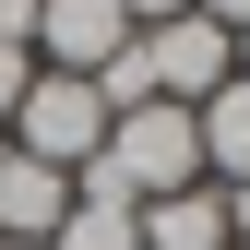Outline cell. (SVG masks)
I'll list each match as a JSON object with an SVG mask.
<instances>
[{
  "label": "cell",
  "instance_id": "cell-9",
  "mask_svg": "<svg viewBox=\"0 0 250 250\" xmlns=\"http://www.w3.org/2000/svg\"><path fill=\"white\" fill-rule=\"evenodd\" d=\"M24 83H36V60H24L12 36H0V131H12V107H24Z\"/></svg>",
  "mask_w": 250,
  "mask_h": 250
},
{
  "label": "cell",
  "instance_id": "cell-4",
  "mask_svg": "<svg viewBox=\"0 0 250 250\" xmlns=\"http://www.w3.org/2000/svg\"><path fill=\"white\" fill-rule=\"evenodd\" d=\"M24 48H36V72H83L96 83L107 60L131 48V12H119V0H36V36Z\"/></svg>",
  "mask_w": 250,
  "mask_h": 250
},
{
  "label": "cell",
  "instance_id": "cell-1",
  "mask_svg": "<svg viewBox=\"0 0 250 250\" xmlns=\"http://www.w3.org/2000/svg\"><path fill=\"white\" fill-rule=\"evenodd\" d=\"M83 191H119V203L203 191V131H191V107H167V96L119 107V119H107V155L83 167Z\"/></svg>",
  "mask_w": 250,
  "mask_h": 250
},
{
  "label": "cell",
  "instance_id": "cell-3",
  "mask_svg": "<svg viewBox=\"0 0 250 250\" xmlns=\"http://www.w3.org/2000/svg\"><path fill=\"white\" fill-rule=\"evenodd\" d=\"M131 48H143V72H155V96H167V107H203L214 83H238V36H227V24H203V12L131 24Z\"/></svg>",
  "mask_w": 250,
  "mask_h": 250
},
{
  "label": "cell",
  "instance_id": "cell-7",
  "mask_svg": "<svg viewBox=\"0 0 250 250\" xmlns=\"http://www.w3.org/2000/svg\"><path fill=\"white\" fill-rule=\"evenodd\" d=\"M143 250H238V238H227V191H167V203H143Z\"/></svg>",
  "mask_w": 250,
  "mask_h": 250
},
{
  "label": "cell",
  "instance_id": "cell-6",
  "mask_svg": "<svg viewBox=\"0 0 250 250\" xmlns=\"http://www.w3.org/2000/svg\"><path fill=\"white\" fill-rule=\"evenodd\" d=\"M191 131H203V179L250 191V83H214V96L191 107Z\"/></svg>",
  "mask_w": 250,
  "mask_h": 250
},
{
  "label": "cell",
  "instance_id": "cell-2",
  "mask_svg": "<svg viewBox=\"0 0 250 250\" xmlns=\"http://www.w3.org/2000/svg\"><path fill=\"white\" fill-rule=\"evenodd\" d=\"M12 155L83 179V167L107 155V96H96L83 72H36V83H24V107H12Z\"/></svg>",
  "mask_w": 250,
  "mask_h": 250
},
{
  "label": "cell",
  "instance_id": "cell-15",
  "mask_svg": "<svg viewBox=\"0 0 250 250\" xmlns=\"http://www.w3.org/2000/svg\"><path fill=\"white\" fill-rule=\"evenodd\" d=\"M0 250H36V238H0Z\"/></svg>",
  "mask_w": 250,
  "mask_h": 250
},
{
  "label": "cell",
  "instance_id": "cell-8",
  "mask_svg": "<svg viewBox=\"0 0 250 250\" xmlns=\"http://www.w3.org/2000/svg\"><path fill=\"white\" fill-rule=\"evenodd\" d=\"M48 250H143V203H119V191H83V179H72V214L48 227Z\"/></svg>",
  "mask_w": 250,
  "mask_h": 250
},
{
  "label": "cell",
  "instance_id": "cell-12",
  "mask_svg": "<svg viewBox=\"0 0 250 250\" xmlns=\"http://www.w3.org/2000/svg\"><path fill=\"white\" fill-rule=\"evenodd\" d=\"M119 12H131V24H167V12H191V0H119Z\"/></svg>",
  "mask_w": 250,
  "mask_h": 250
},
{
  "label": "cell",
  "instance_id": "cell-5",
  "mask_svg": "<svg viewBox=\"0 0 250 250\" xmlns=\"http://www.w3.org/2000/svg\"><path fill=\"white\" fill-rule=\"evenodd\" d=\"M60 214H72V179L0 143V238H36V250H48V227H60Z\"/></svg>",
  "mask_w": 250,
  "mask_h": 250
},
{
  "label": "cell",
  "instance_id": "cell-13",
  "mask_svg": "<svg viewBox=\"0 0 250 250\" xmlns=\"http://www.w3.org/2000/svg\"><path fill=\"white\" fill-rule=\"evenodd\" d=\"M227 238H238V250H250V191H227Z\"/></svg>",
  "mask_w": 250,
  "mask_h": 250
},
{
  "label": "cell",
  "instance_id": "cell-10",
  "mask_svg": "<svg viewBox=\"0 0 250 250\" xmlns=\"http://www.w3.org/2000/svg\"><path fill=\"white\" fill-rule=\"evenodd\" d=\"M0 36H12V48L36 36V0H0ZM24 60H36V48H24Z\"/></svg>",
  "mask_w": 250,
  "mask_h": 250
},
{
  "label": "cell",
  "instance_id": "cell-11",
  "mask_svg": "<svg viewBox=\"0 0 250 250\" xmlns=\"http://www.w3.org/2000/svg\"><path fill=\"white\" fill-rule=\"evenodd\" d=\"M191 12H203V24H227V36H238V24H250V0H191Z\"/></svg>",
  "mask_w": 250,
  "mask_h": 250
},
{
  "label": "cell",
  "instance_id": "cell-14",
  "mask_svg": "<svg viewBox=\"0 0 250 250\" xmlns=\"http://www.w3.org/2000/svg\"><path fill=\"white\" fill-rule=\"evenodd\" d=\"M238 83H250V24H238Z\"/></svg>",
  "mask_w": 250,
  "mask_h": 250
}]
</instances>
